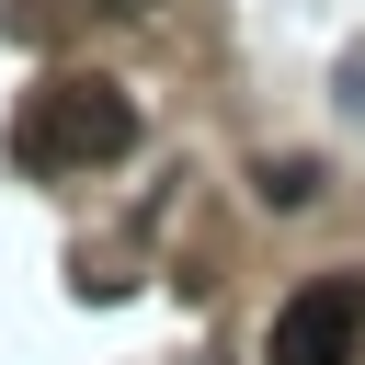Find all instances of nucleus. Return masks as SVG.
<instances>
[{
    "mask_svg": "<svg viewBox=\"0 0 365 365\" xmlns=\"http://www.w3.org/2000/svg\"><path fill=\"white\" fill-rule=\"evenodd\" d=\"M308 194H319L308 160H262V205H308Z\"/></svg>",
    "mask_w": 365,
    "mask_h": 365,
    "instance_id": "nucleus-3",
    "label": "nucleus"
},
{
    "mask_svg": "<svg viewBox=\"0 0 365 365\" xmlns=\"http://www.w3.org/2000/svg\"><path fill=\"white\" fill-rule=\"evenodd\" d=\"M11 148H23L34 171H103V160L137 148V103H125L114 80H46V91L23 103Z\"/></svg>",
    "mask_w": 365,
    "mask_h": 365,
    "instance_id": "nucleus-1",
    "label": "nucleus"
},
{
    "mask_svg": "<svg viewBox=\"0 0 365 365\" xmlns=\"http://www.w3.org/2000/svg\"><path fill=\"white\" fill-rule=\"evenodd\" d=\"M365 342V274H319L274 308V365H354Z\"/></svg>",
    "mask_w": 365,
    "mask_h": 365,
    "instance_id": "nucleus-2",
    "label": "nucleus"
},
{
    "mask_svg": "<svg viewBox=\"0 0 365 365\" xmlns=\"http://www.w3.org/2000/svg\"><path fill=\"white\" fill-rule=\"evenodd\" d=\"M91 11H148V0H91Z\"/></svg>",
    "mask_w": 365,
    "mask_h": 365,
    "instance_id": "nucleus-4",
    "label": "nucleus"
}]
</instances>
